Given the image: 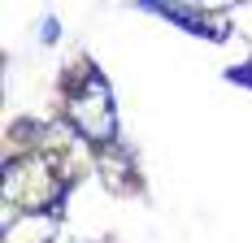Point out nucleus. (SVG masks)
Here are the masks:
<instances>
[{"label":"nucleus","mask_w":252,"mask_h":243,"mask_svg":"<svg viewBox=\"0 0 252 243\" xmlns=\"http://www.w3.org/2000/svg\"><path fill=\"white\" fill-rule=\"evenodd\" d=\"M70 174L65 165L35 148V152H4V174H0V204L18 213H57L70 200Z\"/></svg>","instance_id":"nucleus-1"},{"label":"nucleus","mask_w":252,"mask_h":243,"mask_svg":"<svg viewBox=\"0 0 252 243\" xmlns=\"http://www.w3.org/2000/svg\"><path fill=\"white\" fill-rule=\"evenodd\" d=\"M61 109L65 122L87 148H109L118 144V109H113V91L109 78L100 74V65L92 57L74 61L61 74Z\"/></svg>","instance_id":"nucleus-2"},{"label":"nucleus","mask_w":252,"mask_h":243,"mask_svg":"<svg viewBox=\"0 0 252 243\" xmlns=\"http://www.w3.org/2000/svg\"><path fill=\"white\" fill-rule=\"evenodd\" d=\"M139 9H148L157 13L161 22L178 26V30H187V35H196V39H209V44H222L230 35V13H200V9H191V4H178V0H135Z\"/></svg>","instance_id":"nucleus-3"},{"label":"nucleus","mask_w":252,"mask_h":243,"mask_svg":"<svg viewBox=\"0 0 252 243\" xmlns=\"http://www.w3.org/2000/svg\"><path fill=\"white\" fill-rule=\"evenodd\" d=\"M96 170H100V182L109 191H118V195H126L135 187V156H130L122 144L96 148Z\"/></svg>","instance_id":"nucleus-4"},{"label":"nucleus","mask_w":252,"mask_h":243,"mask_svg":"<svg viewBox=\"0 0 252 243\" xmlns=\"http://www.w3.org/2000/svg\"><path fill=\"white\" fill-rule=\"evenodd\" d=\"M226 83H239V87H248V91H252V57H248V61H239V65H230Z\"/></svg>","instance_id":"nucleus-5"},{"label":"nucleus","mask_w":252,"mask_h":243,"mask_svg":"<svg viewBox=\"0 0 252 243\" xmlns=\"http://www.w3.org/2000/svg\"><path fill=\"white\" fill-rule=\"evenodd\" d=\"M61 39V26H57V18H44V26H39V44H57Z\"/></svg>","instance_id":"nucleus-6"},{"label":"nucleus","mask_w":252,"mask_h":243,"mask_svg":"<svg viewBox=\"0 0 252 243\" xmlns=\"http://www.w3.org/2000/svg\"><path fill=\"white\" fill-rule=\"evenodd\" d=\"M52 243H92V239H78V235H70V230H61V235H57Z\"/></svg>","instance_id":"nucleus-7"}]
</instances>
